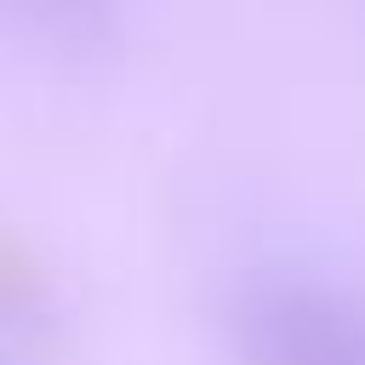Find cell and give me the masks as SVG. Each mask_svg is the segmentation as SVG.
Listing matches in <instances>:
<instances>
[{
    "label": "cell",
    "instance_id": "cell-2",
    "mask_svg": "<svg viewBox=\"0 0 365 365\" xmlns=\"http://www.w3.org/2000/svg\"><path fill=\"white\" fill-rule=\"evenodd\" d=\"M29 11H40L46 29H63V34H97V17L114 6V0H23Z\"/></svg>",
    "mask_w": 365,
    "mask_h": 365
},
{
    "label": "cell",
    "instance_id": "cell-1",
    "mask_svg": "<svg viewBox=\"0 0 365 365\" xmlns=\"http://www.w3.org/2000/svg\"><path fill=\"white\" fill-rule=\"evenodd\" d=\"M228 336L240 365H365V302L308 279H268L234 302Z\"/></svg>",
    "mask_w": 365,
    "mask_h": 365
}]
</instances>
